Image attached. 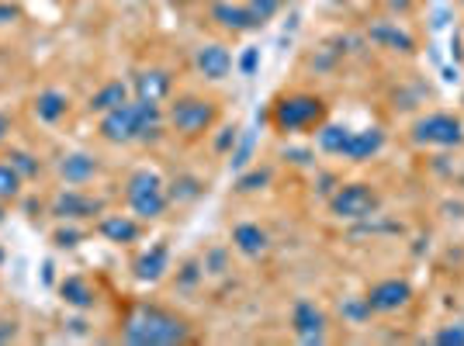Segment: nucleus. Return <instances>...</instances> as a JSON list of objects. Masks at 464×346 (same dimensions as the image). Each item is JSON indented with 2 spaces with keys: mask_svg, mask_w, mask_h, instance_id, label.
Wrapping results in <instances>:
<instances>
[{
  "mask_svg": "<svg viewBox=\"0 0 464 346\" xmlns=\"http://www.w3.org/2000/svg\"><path fill=\"white\" fill-rule=\"evenodd\" d=\"M122 340L135 346H173L191 340L187 319L160 305H135L122 322Z\"/></svg>",
  "mask_w": 464,
  "mask_h": 346,
  "instance_id": "obj_1",
  "label": "nucleus"
},
{
  "mask_svg": "<svg viewBox=\"0 0 464 346\" xmlns=\"http://www.w3.org/2000/svg\"><path fill=\"white\" fill-rule=\"evenodd\" d=\"M164 132V115H160V104L153 101H126L122 108L101 115V135L115 146H126V142H156Z\"/></svg>",
  "mask_w": 464,
  "mask_h": 346,
  "instance_id": "obj_2",
  "label": "nucleus"
},
{
  "mask_svg": "<svg viewBox=\"0 0 464 346\" xmlns=\"http://www.w3.org/2000/svg\"><path fill=\"white\" fill-rule=\"evenodd\" d=\"M126 197H128V208H132L142 222H156L170 204L167 188H164V181H160L156 170H135V173L128 177Z\"/></svg>",
  "mask_w": 464,
  "mask_h": 346,
  "instance_id": "obj_3",
  "label": "nucleus"
},
{
  "mask_svg": "<svg viewBox=\"0 0 464 346\" xmlns=\"http://www.w3.org/2000/svg\"><path fill=\"white\" fill-rule=\"evenodd\" d=\"M326 118V104L323 97L316 94H292V97H281L270 111V121L278 132H305V128H316L323 125Z\"/></svg>",
  "mask_w": 464,
  "mask_h": 346,
  "instance_id": "obj_4",
  "label": "nucleus"
},
{
  "mask_svg": "<svg viewBox=\"0 0 464 346\" xmlns=\"http://www.w3.org/2000/svg\"><path fill=\"white\" fill-rule=\"evenodd\" d=\"M381 197L371 184H343L330 194V211L343 222H364L378 211Z\"/></svg>",
  "mask_w": 464,
  "mask_h": 346,
  "instance_id": "obj_5",
  "label": "nucleus"
},
{
  "mask_svg": "<svg viewBox=\"0 0 464 346\" xmlns=\"http://www.w3.org/2000/svg\"><path fill=\"white\" fill-rule=\"evenodd\" d=\"M215 115H218L215 104L205 101V97H180L170 108V125L184 139H198V135H205L211 125H215Z\"/></svg>",
  "mask_w": 464,
  "mask_h": 346,
  "instance_id": "obj_6",
  "label": "nucleus"
},
{
  "mask_svg": "<svg viewBox=\"0 0 464 346\" xmlns=\"http://www.w3.org/2000/svg\"><path fill=\"white\" fill-rule=\"evenodd\" d=\"M413 139L420 146H444V150H451V146H461L464 142V125L454 115H430L422 118V121H416Z\"/></svg>",
  "mask_w": 464,
  "mask_h": 346,
  "instance_id": "obj_7",
  "label": "nucleus"
},
{
  "mask_svg": "<svg viewBox=\"0 0 464 346\" xmlns=\"http://www.w3.org/2000/svg\"><path fill=\"white\" fill-rule=\"evenodd\" d=\"M292 329H295V336L301 343H323L326 340V315H323V308L316 305V302H308V298L295 302V308H292Z\"/></svg>",
  "mask_w": 464,
  "mask_h": 346,
  "instance_id": "obj_8",
  "label": "nucleus"
},
{
  "mask_svg": "<svg viewBox=\"0 0 464 346\" xmlns=\"http://www.w3.org/2000/svg\"><path fill=\"white\" fill-rule=\"evenodd\" d=\"M409 298H413V288L406 281H399V277H388V281H381V284H375L368 291V305H371V311H378V315H392V311L406 308Z\"/></svg>",
  "mask_w": 464,
  "mask_h": 346,
  "instance_id": "obj_9",
  "label": "nucleus"
},
{
  "mask_svg": "<svg viewBox=\"0 0 464 346\" xmlns=\"http://www.w3.org/2000/svg\"><path fill=\"white\" fill-rule=\"evenodd\" d=\"M381 146H384V132H381V128L350 132V139H346V146H343V156H346V159H354V163H364V159L378 156Z\"/></svg>",
  "mask_w": 464,
  "mask_h": 346,
  "instance_id": "obj_10",
  "label": "nucleus"
},
{
  "mask_svg": "<svg viewBox=\"0 0 464 346\" xmlns=\"http://www.w3.org/2000/svg\"><path fill=\"white\" fill-rule=\"evenodd\" d=\"M194 63H198V70H202L209 80H225L229 77V70H232V56H229V49H225V45H215V42L198 49Z\"/></svg>",
  "mask_w": 464,
  "mask_h": 346,
  "instance_id": "obj_11",
  "label": "nucleus"
},
{
  "mask_svg": "<svg viewBox=\"0 0 464 346\" xmlns=\"http://www.w3.org/2000/svg\"><path fill=\"white\" fill-rule=\"evenodd\" d=\"M52 211L59 219H87V215H97L101 211V201H90L87 194H80L77 188H66V191L56 197Z\"/></svg>",
  "mask_w": 464,
  "mask_h": 346,
  "instance_id": "obj_12",
  "label": "nucleus"
},
{
  "mask_svg": "<svg viewBox=\"0 0 464 346\" xmlns=\"http://www.w3.org/2000/svg\"><path fill=\"white\" fill-rule=\"evenodd\" d=\"M132 90H135L139 101H153V104H160V101L170 94V73L167 70H142L139 77L132 80Z\"/></svg>",
  "mask_w": 464,
  "mask_h": 346,
  "instance_id": "obj_13",
  "label": "nucleus"
},
{
  "mask_svg": "<svg viewBox=\"0 0 464 346\" xmlns=\"http://www.w3.org/2000/svg\"><path fill=\"white\" fill-rule=\"evenodd\" d=\"M59 173H63V181L70 184V188H80L87 184L94 173H97V156L90 153H70L59 159Z\"/></svg>",
  "mask_w": 464,
  "mask_h": 346,
  "instance_id": "obj_14",
  "label": "nucleus"
},
{
  "mask_svg": "<svg viewBox=\"0 0 464 346\" xmlns=\"http://www.w3.org/2000/svg\"><path fill=\"white\" fill-rule=\"evenodd\" d=\"M232 242H236V250H240L243 257H250V260L263 257V253L270 250V235L260 229V226H254V222L236 226V229H232Z\"/></svg>",
  "mask_w": 464,
  "mask_h": 346,
  "instance_id": "obj_15",
  "label": "nucleus"
},
{
  "mask_svg": "<svg viewBox=\"0 0 464 346\" xmlns=\"http://www.w3.org/2000/svg\"><path fill=\"white\" fill-rule=\"evenodd\" d=\"M211 18H215L222 28H229V32H247V28H256L250 7H243V4H229V0H218V4L211 7Z\"/></svg>",
  "mask_w": 464,
  "mask_h": 346,
  "instance_id": "obj_16",
  "label": "nucleus"
},
{
  "mask_svg": "<svg viewBox=\"0 0 464 346\" xmlns=\"http://www.w3.org/2000/svg\"><path fill=\"white\" fill-rule=\"evenodd\" d=\"M170 270V250L167 246H153L149 253H142L139 260H135V277L139 281H160L164 273Z\"/></svg>",
  "mask_w": 464,
  "mask_h": 346,
  "instance_id": "obj_17",
  "label": "nucleus"
},
{
  "mask_svg": "<svg viewBox=\"0 0 464 346\" xmlns=\"http://www.w3.org/2000/svg\"><path fill=\"white\" fill-rule=\"evenodd\" d=\"M97 229L108 242H118V246H128L139 239V222H132L128 215H104Z\"/></svg>",
  "mask_w": 464,
  "mask_h": 346,
  "instance_id": "obj_18",
  "label": "nucleus"
},
{
  "mask_svg": "<svg viewBox=\"0 0 464 346\" xmlns=\"http://www.w3.org/2000/svg\"><path fill=\"white\" fill-rule=\"evenodd\" d=\"M126 101H128V83H122V80H111V83H104V87L90 97V111L108 115V111H115V108H122Z\"/></svg>",
  "mask_w": 464,
  "mask_h": 346,
  "instance_id": "obj_19",
  "label": "nucleus"
},
{
  "mask_svg": "<svg viewBox=\"0 0 464 346\" xmlns=\"http://www.w3.org/2000/svg\"><path fill=\"white\" fill-rule=\"evenodd\" d=\"M66 108H70V97L63 90H42L35 97V115H39V121H49V125L66 115Z\"/></svg>",
  "mask_w": 464,
  "mask_h": 346,
  "instance_id": "obj_20",
  "label": "nucleus"
},
{
  "mask_svg": "<svg viewBox=\"0 0 464 346\" xmlns=\"http://www.w3.org/2000/svg\"><path fill=\"white\" fill-rule=\"evenodd\" d=\"M371 39L378 42V45H388V49H399V52H413V49H416L413 35H406L402 28H395V25H388V21L371 28Z\"/></svg>",
  "mask_w": 464,
  "mask_h": 346,
  "instance_id": "obj_21",
  "label": "nucleus"
},
{
  "mask_svg": "<svg viewBox=\"0 0 464 346\" xmlns=\"http://www.w3.org/2000/svg\"><path fill=\"white\" fill-rule=\"evenodd\" d=\"M59 291H63V302H66V305H73V308L94 305V288L87 284L84 277H66Z\"/></svg>",
  "mask_w": 464,
  "mask_h": 346,
  "instance_id": "obj_22",
  "label": "nucleus"
},
{
  "mask_svg": "<svg viewBox=\"0 0 464 346\" xmlns=\"http://www.w3.org/2000/svg\"><path fill=\"white\" fill-rule=\"evenodd\" d=\"M346 139H350V128H343V125H323V132H319V150H323V153L343 156Z\"/></svg>",
  "mask_w": 464,
  "mask_h": 346,
  "instance_id": "obj_23",
  "label": "nucleus"
},
{
  "mask_svg": "<svg viewBox=\"0 0 464 346\" xmlns=\"http://www.w3.org/2000/svg\"><path fill=\"white\" fill-rule=\"evenodd\" d=\"M21 173L11 163H0V201H14L21 194Z\"/></svg>",
  "mask_w": 464,
  "mask_h": 346,
  "instance_id": "obj_24",
  "label": "nucleus"
},
{
  "mask_svg": "<svg viewBox=\"0 0 464 346\" xmlns=\"http://www.w3.org/2000/svg\"><path fill=\"white\" fill-rule=\"evenodd\" d=\"M202 194V184L194 181V177H177L173 184H170L167 197L170 201H177V204H184V201H194Z\"/></svg>",
  "mask_w": 464,
  "mask_h": 346,
  "instance_id": "obj_25",
  "label": "nucleus"
},
{
  "mask_svg": "<svg viewBox=\"0 0 464 346\" xmlns=\"http://www.w3.org/2000/svg\"><path fill=\"white\" fill-rule=\"evenodd\" d=\"M254 139H256L254 132H247V135H243V142L229 153V170H243V166L250 163V156H254Z\"/></svg>",
  "mask_w": 464,
  "mask_h": 346,
  "instance_id": "obj_26",
  "label": "nucleus"
},
{
  "mask_svg": "<svg viewBox=\"0 0 464 346\" xmlns=\"http://www.w3.org/2000/svg\"><path fill=\"white\" fill-rule=\"evenodd\" d=\"M247 7H250V14H254L256 25H263V21H270V18L281 11V0H250Z\"/></svg>",
  "mask_w": 464,
  "mask_h": 346,
  "instance_id": "obj_27",
  "label": "nucleus"
},
{
  "mask_svg": "<svg viewBox=\"0 0 464 346\" xmlns=\"http://www.w3.org/2000/svg\"><path fill=\"white\" fill-rule=\"evenodd\" d=\"M7 163L21 173V177H35L39 173V163H35V156H28V153H21V150H14V153L7 156Z\"/></svg>",
  "mask_w": 464,
  "mask_h": 346,
  "instance_id": "obj_28",
  "label": "nucleus"
},
{
  "mask_svg": "<svg viewBox=\"0 0 464 346\" xmlns=\"http://www.w3.org/2000/svg\"><path fill=\"white\" fill-rule=\"evenodd\" d=\"M343 315L350 322H364V319H371V305H368V298H346L343 302Z\"/></svg>",
  "mask_w": 464,
  "mask_h": 346,
  "instance_id": "obj_29",
  "label": "nucleus"
},
{
  "mask_svg": "<svg viewBox=\"0 0 464 346\" xmlns=\"http://www.w3.org/2000/svg\"><path fill=\"white\" fill-rule=\"evenodd\" d=\"M440 346H464V322H454V326H444V329H437V336H433Z\"/></svg>",
  "mask_w": 464,
  "mask_h": 346,
  "instance_id": "obj_30",
  "label": "nucleus"
},
{
  "mask_svg": "<svg viewBox=\"0 0 464 346\" xmlns=\"http://www.w3.org/2000/svg\"><path fill=\"white\" fill-rule=\"evenodd\" d=\"M263 184H270V170H254V173H247V177H240V191L243 194H254V191H260Z\"/></svg>",
  "mask_w": 464,
  "mask_h": 346,
  "instance_id": "obj_31",
  "label": "nucleus"
},
{
  "mask_svg": "<svg viewBox=\"0 0 464 346\" xmlns=\"http://www.w3.org/2000/svg\"><path fill=\"white\" fill-rule=\"evenodd\" d=\"M229 146H236V128H232V125H225V128H222V135L215 139V150H218V153H225Z\"/></svg>",
  "mask_w": 464,
  "mask_h": 346,
  "instance_id": "obj_32",
  "label": "nucleus"
},
{
  "mask_svg": "<svg viewBox=\"0 0 464 346\" xmlns=\"http://www.w3.org/2000/svg\"><path fill=\"white\" fill-rule=\"evenodd\" d=\"M77 239H80V232H73V229H66V232H59V235H56V242H59V246H66V250H70V246H77Z\"/></svg>",
  "mask_w": 464,
  "mask_h": 346,
  "instance_id": "obj_33",
  "label": "nucleus"
},
{
  "mask_svg": "<svg viewBox=\"0 0 464 346\" xmlns=\"http://www.w3.org/2000/svg\"><path fill=\"white\" fill-rule=\"evenodd\" d=\"M14 322H7V319H0V343H7V340H14Z\"/></svg>",
  "mask_w": 464,
  "mask_h": 346,
  "instance_id": "obj_34",
  "label": "nucleus"
},
{
  "mask_svg": "<svg viewBox=\"0 0 464 346\" xmlns=\"http://www.w3.org/2000/svg\"><path fill=\"white\" fill-rule=\"evenodd\" d=\"M198 273H202V270H198V264H187V267H184V273H180V281H184V284H194V281H198Z\"/></svg>",
  "mask_w": 464,
  "mask_h": 346,
  "instance_id": "obj_35",
  "label": "nucleus"
},
{
  "mask_svg": "<svg viewBox=\"0 0 464 346\" xmlns=\"http://www.w3.org/2000/svg\"><path fill=\"white\" fill-rule=\"evenodd\" d=\"M240 66H243V73H254L256 70V49H250V52L243 56V63H240Z\"/></svg>",
  "mask_w": 464,
  "mask_h": 346,
  "instance_id": "obj_36",
  "label": "nucleus"
},
{
  "mask_svg": "<svg viewBox=\"0 0 464 346\" xmlns=\"http://www.w3.org/2000/svg\"><path fill=\"white\" fill-rule=\"evenodd\" d=\"M11 132V121H7V115H0V139Z\"/></svg>",
  "mask_w": 464,
  "mask_h": 346,
  "instance_id": "obj_37",
  "label": "nucleus"
},
{
  "mask_svg": "<svg viewBox=\"0 0 464 346\" xmlns=\"http://www.w3.org/2000/svg\"><path fill=\"white\" fill-rule=\"evenodd\" d=\"M292 159H295V163H308V153H301V150H292Z\"/></svg>",
  "mask_w": 464,
  "mask_h": 346,
  "instance_id": "obj_38",
  "label": "nucleus"
},
{
  "mask_svg": "<svg viewBox=\"0 0 464 346\" xmlns=\"http://www.w3.org/2000/svg\"><path fill=\"white\" fill-rule=\"evenodd\" d=\"M0 264H4V250H0Z\"/></svg>",
  "mask_w": 464,
  "mask_h": 346,
  "instance_id": "obj_39",
  "label": "nucleus"
},
{
  "mask_svg": "<svg viewBox=\"0 0 464 346\" xmlns=\"http://www.w3.org/2000/svg\"><path fill=\"white\" fill-rule=\"evenodd\" d=\"M461 4H464V0H461Z\"/></svg>",
  "mask_w": 464,
  "mask_h": 346,
  "instance_id": "obj_40",
  "label": "nucleus"
}]
</instances>
